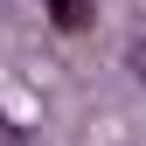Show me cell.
<instances>
[{
    "instance_id": "2",
    "label": "cell",
    "mask_w": 146,
    "mask_h": 146,
    "mask_svg": "<svg viewBox=\"0 0 146 146\" xmlns=\"http://www.w3.org/2000/svg\"><path fill=\"white\" fill-rule=\"evenodd\" d=\"M132 77H146V35L132 42Z\"/></svg>"
},
{
    "instance_id": "1",
    "label": "cell",
    "mask_w": 146,
    "mask_h": 146,
    "mask_svg": "<svg viewBox=\"0 0 146 146\" xmlns=\"http://www.w3.org/2000/svg\"><path fill=\"white\" fill-rule=\"evenodd\" d=\"M42 14H49L63 35H84V28H98V0H42Z\"/></svg>"
},
{
    "instance_id": "3",
    "label": "cell",
    "mask_w": 146,
    "mask_h": 146,
    "mask_svg": "<svg viewBox=\"0 0 146 146\" xmlns=\"http://www.w3.org/2000/svg\"><path fill=\"white\" fill-rule=\"evenodd\" d=\"M0 146H7V139H0Z\"/></svg>"
}]
</instances>
